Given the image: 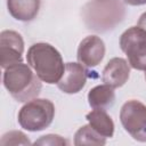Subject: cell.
Listing matches in <instances>:
<instances>
[{
	"label": "cell",
	"instance_id": "1",
	"mask_svg": "<svg viewBox=\"0 0 146 146\" xmlns=\"http://www.w3.org/2000/svg\"><path fill=\"white\" fill-rule=\"evenodd\" d=\"M26 60L39 79L48 84H57L65 70L60 52L47 42L32 44L27 50Z\"/></svg>",
	"mask_w": 146,
	"mask_h": 146
},
{
	"label": "cell",
	"instance_id": "2",
	"mask_svg": "<svg viewBox=\"0 0 146 146\" xmlns=\"http://www.w3.org/2000/svg\"><path fill=\"white\" fill-rule=\"evenodd\" d=\"M3 87L19 103H26L39 96L42 81L29 64L18 63L7 67L2 76Z\"/></svg>",
	"mask_w": 146,
	"mask_h": 146
},
{
	"label": "cell",
	"instance_id": "3",
	"mask_svg": "<svg viewBox=\"0 0 146 146\" xmlns=\"http://www.w3.org/2000/svg\"><path fill=\"white\" fill-rule=\"evenodd\" d=\"M55 116V105L44 98H34L26 102L18 112L17 121L27 131H41L48 128Z\"/></svg>",
	"mask_w": 146,
	"mask_h": 146
},
{
	"label": "cell",
	"instance_id": "4",
	"mask_svg": "<svg viewBox=\"0 0 146 146\" xmlns=\"http://www.w3.org/2000/svg\"><path fill=\"white\" fill-rule=\"evenodd\" d=\"M120 48L132 68L146 71V31L138 26L129 27L120 36Z\"/></svg>",
	"mask_w": 146,
	"mask_h": 146
},
{
	"label": "cell",
	"instance_id": "5",
	"mask_svg": "<svg viewBox=\"0 0 146 146\" xmlns=\"http://www.w3.org/2000/svg\"><path fill=\"white\" fill-rule=\"evenodd\" d=\"M120 121L124 130L137 141L146 143V105L131 99L123 104Z\"/></svg>",
	"mask_w": 146,
	"mask_h": 146
},
{
	"label": "cell",
	"instance_id": "6",
	"mask_svg": "<svg viewBox=\"0 0 146 146\" xmlns=\"http://www.w3.org/2000/svg\"><path fill=\"white\" fill-rule=\"evenodd\" d=\"M24 41L22 35L13 30H5L0 33V64L3 70L23 63Z\"/></svg>",
	"mask_w": 146,
	"mask_h": 146
},
{
	"label": "cell",
	"instance_id": "7",
	"mask_svg": "<svg viewBox=\"0 0 146 146\" xmlns=\"http://www.w3.org/2000/svg\"><path fill=\"white\" fill-rule=\"evenodd\" d=\"M105 56V43L97 35H88L78 47V62L84 67H95Z\"/></svg>",
	"mask_w": 146,
	"mask_h": 146
},
{
	"label": "cell",
	"instance_id": "8",
	"mask_svg": "<svg viewBox=\"0 0 146 146\" xmlns=\"http://www.w3.org/2000/svg\"><path fill=\"white\" fill-rule=\"evenodd\" d=\"M87 78V71L83 65L80 63H66L57 87L65 94H78L86 86Z\"/></svg>",
	"mask_w": 146,
	"mask_h": 146
},
{
	"label": "cell",
	"instance_id": "9",
	"mask_svg": "<svg viewBox=\"0 0 146 146\" xmlns=\"http://www.w3.org/2000/svg\"><path fill=\"white\" fill-rule=\"evenodd\" d=\"M130 76V65L121 57H114L108 60L103 70L102 80L104 83L115 88H120L128 81Z\"/></svg>",
	"mask_w": 146,
	"mask_h": 146
},
{
	"label": "cell",
	"instance_id": "10",
	"mask_svg": "<svg viewBox=\"0 0 146 146\" xmlns=\"http://www.w3.org/2000/svg\"><path fill=\"white\" fill-rule=\"evenodd\" d=\"M8 13L17 21L34 19L40 9V0H7Z\"/></svg>",
	"mask_w": 146,
	"mask_h": 146
},
{
	"label": "cell",
	"instance_id": "11",
	"mask_svg": "<svg viewBox=\"0 0 146 146\" xmlns=\"http://www.w3.org/2000/svg\"><path fill=\"white\" fill-rule=\"evenodd\" d=\"M115 102L114 88L104 83L94 87L88 92V103L91 108L107 110L113 106Z\"/></svg>",
	"mask_w": 146,
	"mask_h": 146
},
{
	"label": "cell",
	"instance_id": "12",
	"mask_svg": "<svg viewBox=\"0 0 146 146\" xmlns=\"http://www.w3.org/2000/svg\"><path fill=\"white\" fill-rule=\"evenodd\" d=\"M89 124L105 138H111L114 135V122L106 113V110L94 108L86 115Z\"/></svg>",
	"mask_w": 146,
	"mask_h": 146
},
{
	"label": "cell",
	"instance_id": "13",
	"mask_svg": "<svg viewBox=\"0 0 146 146\" xmlns=\"http://www.w3.org/2000/svg\"><path fill=\"white\" fill-rule=\"evenodd\" d=\"M106 138L98 133L90 124L82 125L78 129L74 135V145L75 146H83V145H105Z\"/></svg>",
	"mask_w": 146,
	"mask_h": 146
},
{
	"label": "cell",
	"instance_id": "14",
	"mask_svg": "<svg viewBox=\"0 0 146 146\" xmlns=\"http://www.w3.org/2000/svg\"><path fill=\"white\" fill-rule=\"evenodd\" d=\"M1 145H31V141L22 131L13 130L5 133L0 140Z\"/></svg>",
	"mask_w": 146,
	"mask_h": 146
},
{
	"label": "cell",
	"instance_id": "15",
	"mask_svg": "<svg viewBox=\"0 0 146 146\" xmlns=\"http://www.w3.org/2000/svg\"><path fill=\"white\" fill-rule=\"evenodd\" d=\"M34 144L35 145H51V146H54V145H68V141L58 135H46V136H42L40 139H38Z\"/></svg>",
	"mask_w": 146,
	"mask_h": 146
},
{
	"label": "cell",
	"instance_id": "16",
	"mask_svg": "<svg viewBox=\"0 0 146 146\" xmlns=\"http://www.w3.org/2000/svg\"><path fill=\"white\" fill-rule=\"evenodd\" d=\"M137 26L143 29L144 31H146V11L140 15V17H139V19L137 22Z\"/></svg>",
	"mask_w": 146,
	"mask_h": 146
},
{
	"label": "cell",
	"instance_id": "17",
	"mask_svg": "<svg viewBox=\"0 0 146 146\" xmlns=\"http://www.w3.org/2000/svg\"><path fill=\"white\" fill-rule=\"evenodd\" d=\"M124 3L129 5V6H141V5H146V0H123Z\"/></svg>",
	"mask_w": 146,
	"mask_h": 146
},
{
	"label": "cell",
	"instance_id": "18",
	"mask_svg": "<svg viewBox=\"0 0 146 146\" xmlns=\"http://www.w3.org/2000/svg\"><path fill=\"white\" fill-rule=\"evenodd\" d=\"M145 80H146V71H145Z\"/></svg>",
	"mask_w": 146,
	"mask_h": 146
}]
</instances>
